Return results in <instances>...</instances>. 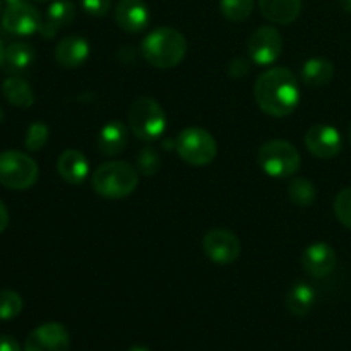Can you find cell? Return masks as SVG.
<instances>
[{"label": "cell", "mask_w": 351, "mask_h": 351, "mask_svg": "<svg viewBox=\"0 0 351 351\" xmlns=\"http://www.w3.org/2000/svg\"><path fill=\"white\" fill-rule=\"evenodd\" d=\"M86 14L95 17L105 16L112 7V0H79Z\"/></svg>", "instance_id": "obj_30"}, {"label": "cell", "mask_w": 351, "mask_h": 351, "mask_svg": "<svg viewBox=\"0 0 351 351\" xmlns=\"http://www.w3.org/2000/svg\"><path fill=\"white\" fill-rule=\"evenodd\" d=\"M129 144V129L120 120H112L101 127L96 139V147L103 156H117Z\"/></svg>", "instance_id": "obj_16"}, {"label": "cell", "mask_w": 351, "mask_h": 351, "mask_svg": "<svg viewBox=\"0 0 351 351\" xmlns=\"http://www.w3.org/2000/svg\"><path fill=\"white\" fill-rule=\"evenodd\" d=\"M285 305L288 312L293 314L295 317H305L311 314V311L315 305V290L308 283L298 281L290 287L285 297Z\"/></svg>", "instance_id": "obj_20"}, {"label": "cell", "mask_w": 351, "mask_h": 351, "mask_svg": "<svg viewBox=\"0 0 351 351\" xmlns=\"http://www.w3.org/2000/svg\"><path fill=\"white\" fill-rule=\"evenodd\" d=\"M247 72H249V62L245 60V58H235V60H232V64H230V74L233 75V77L240 79L242 75H245Z\"/></svg>", "instance_id": "obj_31"}, {"label": "cell", "mask_w": 351, "mask_h": 351, "mask_svg": "<svg viewBox=\"0 0 351 351\" xmlns=\"http://www.w3.org/2000/svg\"><path fill=\"white\" fill-rule=\"evenodd\" d=\"M0 351H21V346L12 336L0 335Z\"/></svg>", "instance_id": "obj_32"}, {"label": "cell", "mask_w": 351, "mask_h": 351, "mask_svg": "<svg viewBox=\"0 0 351 351\" xmlns=\"http://www.w3.org/2000/svg\"><path fill=\"white\" fill-rule=\"evenodd\" d=\"M69 331L58 322L38 326L27 335L24 351H69Z\"/></svg>", "instance_id": "obj_12"}, {"label": "cell", "mask_w": 351, "mask_h": 351, "mask_svg": "<svg viewBox=\"0 0 351 351\" xmlns=\"http://www.w3.org/2000/svg\"><path fill=\"white\" fill-rule=\"evenodd\" d=\"M34 62V48L24 41H16L5 48L3 64L9 71H24Z\"/></svg>", "instance_id": "obj_23"}, {"label": "cell", "mask_w": 351, "mask_h": 351, "mask_svg": "<svg viewBox=\"0 0 351 351\" xmlns=\"http://www.w3.org/2000/svg\"><path fill=\"white\" fill-rule=\"evenodd\" d=\"M175 149L185 163L192 167H206L215 161L218 154L216 139L201 127H187L178 134Z\"/></svg>", "instance_id": "obj_7"}, {"label": "cell", "mask_w": 351, "mask_h": 351, "mask_svg": "<svg viewBox=\"0 0 351 351\" xmlns=\"http://www.w3.org/2000/svg\"><path fill=\"white\" fill-rule=\"evenodd\" d=\"M3 57H5V48H3L2 41H0V65L3 64Z\"/></svg>", "instance_id": "obj_36"}, {"label": "cell", "mask_w": 351, "mask_h": 351, "mask_svg": "<svg viewBox=\"0 0 351 351\" xmlns=\"http://www.w3.org/2000/svg\"><path fill=\"white\" fill-rule=\"evenodd\" d=\"M127 351H151V350H147L146 346H143V345H136V346H132V348H129Z\"/></svg>", "instance_id": "obj_35"}, {"label": "cell", "mask_w": 351, "mask_h": 351, "mask_svg": "<svg viewBox=\"0 0 351 351\" xmlns=\"http://www.w3.org/2000/svg\"><path fill=\"white\" fill-rule=\"evenodd\" d=\"M257 163L269 177L287 178L300 170L302 158L293 144L288 141L274 139L263 144L257 153Z\"/></svg>", "instance_id": "obj_5"}, {"label": "cell", "mask_w": 351, "mask_h": 351, "mask_svg": "<svg viewBox=\"0 0 351 351\" xmlns=\"http://www.w3.org/2000/svg\"><path fill=\"white\" fill-rule=\"evenodd\" d=\"M143 57L156 69L177 67L187 53V40L175 27H156L143 40Z\"/></svg>", "instance_id": "obj_2"}, {"label": "cell", "mask_w": 351, "mask_h": 351, "mask_svg": "<svg viewBox=\"0 0 351 351\" xmlns=\"http://www.w3.org/2000/svg\"><path fill=\"white\" fill-rule=\"evenodd\" d=\"M283 51V38L273 26H261L250 34L247 41V55L261 67L273 65Z\"/></svg>", "instance_id": "obj_9"}, {"label": "cell", "mask_w": 351, "mask_h": 351, "mask_svg": "<svg viewBox=\"0 0 351 351\" xmlns=\"http://www.w3.org/2000/svg\"><path fill=\"white\" fill-rule=\"evenodd\" d=\"M335 215L343 226L351 230V187L343 189L335 199Z\"/></svg>", "instance_id": "obj_29"}, {"label": "cell", "mask_w": 351, "mask_h": 351, "mask_svg": "<svg viewBox=\"0 0 351 351\" xmlns=\"http://www.w3.org/2000/svg\"><path fill=\"white\" fill-rule=\"evenodd\" d=\"M40 175L36 161L26 153L10 149L0 153V184L12 191L33 187Z\"/></svg>", "instance_id": "obj_6"}, {"label": "cell", "mask_w": 351, "mask_h": 351, "mask_svg": "<svg viewBox=\"0 0 351 351\" xmlns=\"http://www.w3.org/2000/svg\"><path fill=\"white\" fill-rule=\"evenodd\" d=\"M350 143H351V123H350Z\"/></svg>", "instance_id": "obj_39"}, {"label": "cell", "mask_w": 351, "mask_h": 351, "mask_svg": "<svg viewBox=\"0 0 351 351\" xmlns=\"http://www.w3.org/2000/svg\"><path fill=\"white\" fill-rule=\"evenodd\" d=\"M75 17V5L72 0H53L47 10V17L41 23L40 34L45 40H50L58 29L69 26Z\"/></svg>", "instance_id": "obj_17"}, {"label": "cell", "mask_w": 351, "mask_h": 351, "mask_svg": "<svg viewBox=\"0 0 351 351\" xmlns=\"http://www.w3.org/2000/svg\"><path fill=\"white\" fill-rule=\"evenodd\" d=\"M115 21L127 33H141L149 26V7L143 0H120L115 9Z\"/></svg>", "instance_id": "obj_14"}, {"label": "cell", "mask_w": 351, "mask_h": 351, "mask_svg": "<svg viewBox=\"0 0 351 351\" xmlns=\"http://www.w3.org/2000/svg\"><path fill=\"white\" fill-rule=\"evenodd\" d=\"M259 10L274 24H291L302 10V0H259Z\"/></svg>", "instance_id": "obj_19"}, {"label": "cell", "mask_w": 351, "mask_h": 351, "mask_svg": "<svg viewBox=\"0 0 351 351\" xmlns=\"http://www.w3.org/2000/svg\"><path fill=\"white\" fill-rule=\"evenodd\" d=\"M219 10L232 23H242L252 14L254 0H219Z\"/></svg>", "instance_id": "obj_25"}, {"label": "cell", "mask_w": 351, "mask_h": 351, "mask_svg": "<svg viewBox=\"0 0 351 351\" xmlns=\"http://www.w3.org/2000/svg\"><path fill=\"white\" fill-rule=\"evenodd\" d=\"M305 146L308 153L319 160H331L336 158L343 149L341 134L336 127L328 123H317L311 127L305 134Z\"/></svg>", "instance_id": "obj_11"}, {"label": "cell", "mask_w": 351, "mask_h": 351, "mask_svg": "<svg viewBox=\"0 0 351 351\" xmlns=\"http://www.w3.org/2000/svg\"><path fill=\"white\" fill-rule=\"evenodd\" d=\"M129 129L137 139L146 143L160 139L167 129V113L163 106L149 96L137 98L129 108Z\"/></svg>", "instance_id": "obj_4"}, {"label": "cell", "mask_w": 351, "mask_h": 351, "mask_svg": "<svg viewBox=\"0 0 351 351\" xmlns=\"http://www.w3.org/2000/svg\"><path fill=\"white\" fill-rule=\"evenodd\" d=\"M288 197L295 206L308 208L317 199V191H315V185L311 180L304 177H297L291 180L290 187H288Z\"/></svg>", "instance_id": "obj_24"}, {"label": "cell", "mask_w": 351, "mask_h": 351, "mask_svg": "<svg viewBox=\"0 0 351 351\" xmlns=\"http://www.w3.org/2000/svg\"><path fill=\"white\" fill-rule=\"evenodd\" d=\"M48 136H50V130H48L47 123L33 122L27 127L26 137H24V146H26L27 151L43 149L45 144L48 143Z\"/></svg>", "instance_id": "obj_27"}, {"label": "cell", "mask_w": 351, "mask_h": 351, "mask_svg": "<svg viewBox=\"0 0 351 351\" xmlns=\"http://www.w3.org/2000/svg\"><path fill=\"white\" fill-rule=\"evenodd\" d=\"M0 9H2V2H0Z\"/></svg>", "instance_id": "obj_40"}, {"label": "cell", "mask_w": 351, "mask_h": 351, "mask_svg": "<svg viewBox=\"0 0 351 351\" xmlns=\"http://www.w3.org/2000/svg\"><path fill=\"white\" fill-rule=\"evenodd\" d=\"M339 5H341V9L345 10V12L351 14V0H339Z\"/></svg>", "instance_id": "obj_34"}, {"label": "cell", "mask_w": 351, "mask_h": 351, "mask_svg": "<svg viewBox=\"0 0 351 351\" xmlns=\"http://www.w3.org/2000/svg\"><path fill=\"white\" fill-rule=\"evenodd\" d=\"M254 98L266 115L283 119L300 105V82L290 69L273 67L257 77Z\"/></svg>", "instance_id": "obj_1"}, {"label": "cell", "mask_w": 351, "mask_h": 351, "mask_svg": "<svg viewBox=\"0 0 351 351\" xmlns=\"http://www.w3.org/2000/svg\"><path fill=\"white\" fill-rule=\"evenodd\" d=\"M89 57V43L84 36H72L64 38L57 43L55 48V60L58 65L65 69H77L88 60Z\"/></svg>", "instance_id": "obj_15"}, {"label": "cell", "mask_w": 351, "mask_h": 351, "mask_svg": "<svg viewBox=\"0 0 351 351\" xmlns=\"http://www.w3.org/2000/svg\"><path fill=\"white\" fill-rule=\"evenodd\" d=\"M2 93L3 98L17 108H31L34 103V93L31 86L16 75L2 82Z\"/></svg>", "instance_id": "obj_22"}, {"label": "cell", "mask_w": 351, "mask_h": 351, "mask_svg": "<svg viewBox=\"0 0 351 351\" xmlns=\"http://www.w3.org/2000/svg\"><path fill=\"white\" fill-rule=\"evenodd\" d=\"M57 171L65 182L72 185H79L88 178L89 161L81 151L65 149L57 160Z\"/></svg>", "instance_id": "obj_18"}, {"label": "cell", "mask_w": 351, "mask_h": 351, "mask_svg": "<svg viewBox=\"0 0 351 351\" xmlns=\"http://www.w3.org/2000/svg\"><path fill=\"white\" fill-rule=\"evenodd\" d=\"M332 77H335V65L328 58H308L302 65L300 79L304 84L311 86V88H322V86L329 84Z\"/></svg>", "instance_id": "obj_21"}, {"label": "cell", "mask_w": 351, "mask_h": 351, "mask_svg": "<svg viewBox=\"0 0 351 351\" xmlns=\"http://www.w3.org/2000/svg\"><path fill=\"white\" fill-rule=\"evenodd\" d=\"M23 298L12 290L0 291V321H12L23 312Z\"/></svg>", "instance_id": "obj_26"}, {"label": "cell", "mask_w": 351, "mask_h": 351, "mask_svg": "<svg viewBox=\"0 0 351 351\" xmlns=\"http://www.w3.org/2000/svg\"><path fill=\"white\" fill-rule=\"evenodd\" d=\"M202 250L206 257L215 264L235 263L242 252V243L239 237L226 228H213L202 239Z\"/></svg>", "instance_id": "obj_10"}, {"label": "cell", "mask_w": 351, "mask_h": 351, "mask_svg": "<svg viewBox=\"0 0 351 351\" xmlns=\"http://www.w3.org/2000/svg\"><path fill=\"white\" fill-rule=\"evenodd\" d=\"M302 267L314 278H324L335 271L338 256L336 250L326 242H315L302 254Z\"/></svg>", "instance_id": "obj_13"}, {"label": "cell", "mask_w": 351, "mask_h": 351, "mask_svg": "<svg viewBox=\"0 0 351 351\" xmlns=\"http://www.w3.org/2000/svg\"><path fill=\"white\" fill-rule=\"evenodd\" d=\"M96 194L105 199H123L136 191L139 173L136 167L127 161H108L99 165L91 178Z\"/></svg>", "instance_id": "obj_3"}, {"label": "cell", "mask_w": 351, "mask_h": 351, "mask_svg": "<svg viewBox=\"0 0 351 351\" xmlns=\"http://www.w3.org/2000/svg\"><path fill=\"white\" fill-rule=\"evenodd\" d=\"M2 120H3V112H2V108H0V123H2Z\"/></svg>", "instance_id": "obj_37"}, {"label": "cell", "mask_w": 351, "mask_h": 351, "mask_svg": "<svg viewBox=\"0 0 351 351\" xmlns=\"http://www.w3.org/2000/svg\"><path fill=\"white\" fill-rule=\"evenodd\" d=\"M34 2H50V0H34Z\"/></svg>", "instance_id": "obj_38"}, {"label": "cell", "mask_w": 351, "mask_h": 351, "mask_svg": "<svg viewBox=\"0 0 351 351\" xmlns=\"http://www.w3.org/2000/svg\"><path fill=\"white\" fill-rule=\"evenodd\" d=\"M161 167L160 156L153 147H143L137 154V171L146 177H153L158 173Z\"/></svg>", "instance_id": "obj_28"}, {"label": "cell", "mask_w": 351, "mask_h": 351, "mask_svg": "<svg viewBox=\"0 0 351 351\" xmlns=\"http://www.w3.org/2000/svg\"><path fill=\"white\" fill-rule=\"evenodd\" d=\"M9 226V211H7L5 204L0 201V233Z\"/></svg>", "instance_id": "obj_33"}, {"label": "cell", "mask_w": 351, "mask_h": 351, "mask_svg": "<svg viewBox=\"0 0 351 351\" xmlns=\"http://www.w3.org/2000/svg\"><path fill=\"white\" fill-rule=\"evenodd\" d=\"M43 19L33 3L26 0H7V7L2 14V26L7 33L16 36H31L40 33Z\"/></svg>", "instance_id": "obj_8"}]
</instances>
